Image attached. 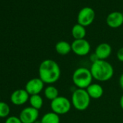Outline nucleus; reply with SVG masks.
Segmentation results:
<instances>
[{
	"label": "nucleus",
	"instance_id": "f257e3e1",
	"mask_svg": "<svg viewBox=\"0 0 123 123\" xmlns=\"http://www.w3.org/2000/svg\"><path fill=\"white\" fill-rule=\"evenodd\" d=\"M39 78L46 84L51 85L59 80L61 76V70L54 60L47 59L43 60L38 68Z\"/></svg>",
	"mask_w": 123,
	"mask_h": 123
},
{
	"label": "nucleus",
	"instance_id": "f03ea898",
	"mask_svg": "<svg viewBox=\"0 0 123 123\" xmlns=\"http://www.w3.org/2000/svg\"><path fill=\"white\" fill-rule=\"evenodd\" d=\"M90 70L93 79L100 82L109 80L114 73L113 66L109 62L101 59L91 65Z\"/></svg>",
	"mask_w": 123,
	"mask_h": 123
},
{
	"label": "nucleus",
	"instance_id": "7ed1b4c3",
	"mask_svg": "<svg viewBox=\"0 0 123 123\" xmlns=\"http://www.w3.org/2000/svg\"><path fill=\"white\" fill-rule=\"evenodd\" d=\"M73 82L78 88L86 89L93 81V76L91 70L86 68H79L73 74Z\"/></svg>",
	"mask_w": 123,
	"mask_h": 123
},
{
	"label": "nucleus",
	"instance_id": "20e7f679",
	"mask_svg": "<svg viewBox=\"0 0 123 123\" xmlns=\"http://www.w3.org/2000/svg\"><path fill=\"white\" fill-rule=\"evenodd\" d=\"M71 103L73 107L78 111L87 109L91 103V97L86 89L77 88L72 94Z\"/></svg>",
	"mask_w": 123,
	"mask_h": 123
},
{
	"label": "nucleus",
	"instance_id": "39448f33",
	"mask_svg": "<svg viewBox=\"0 0 123 123\" xmlns=\"http://www.w3.org/2000/svg\"><path fill=\"white\" fill-rule=\"evenodd\" d=\"M72 106L71 101L65 96H59L51 101V109L58 115L65 114L70 111Z\"/></svg>",
	"mask_w": 123,
	"mask_h": 123
},
{
	"label": "nucleus",
	"instance_id": "423d86ee",
	"mask_svg": "<svg viewBox=\"0 0 123 123\" xmlns=\"http://www.w3.org/2000/svg\"><path fill=\"white\" fill-rule=\"evenodd\" d=\"M95 19V12L93 8L86 7L82 8L78 15V23L87 27L93 23Z\"/></svg>",
	"mask_w": 123,
	"mask_h": 123
},
{
	"label": "nucleus",
	"instance_id": "0eeeda50",
	"mask_svg": "<svg viewBox=\"0 0 123 123\" xmlns=\"http://www.w3.org/2000/svg\"><path fill=\"white\" fill-rule=\"evenodd\" d=\"M71 46L72 51H73L75 54L80 56H86L91 51V44L85 38L74 40L71 43Z\"/></svg>",
	"mask_w": 123,
	"mask_h": 123
},
{
	"label": "nucleus",
	"instance_id": "6e6552de",
	"mask_svg": "<svg viewBox=\"0 0 123 123\" xmlns=\"http://www.w3.org/2000/svg\"><path fill=\"white\" fill-rule=\"evenodd\" d=\"M39 116V111L31 106L23 109L20 113L19 118L23 123H35Z\"/></svg>",
	"mask_w": 123,
	"mask_h": 123
},
{
	"label": "nucleus",
	"instance_id": "1a4fd4ad",
	"mask_svg": "<svg viewBox=\"0 0 123 123\" xmlns=\"http://www.w3.org/2000/svg\"><path fill=\"white\" fill-rule=\"evenodd\" d=\"M44 88V83L39 78H36L28 80L25 85V91L30 96L39 94Z\"/></svg>",
	"mask_w": 123,
	"mask_h": 123
},
{
	"label": "nucleus",
	"instance_id": "9d476101",
	"mask_svg": "<svg viewBox=\"0 0 123 123\" xmlns=\"http://www.w3.org/2000/svg\"><path fill=\"white\" fill-rule=\"evenodd\" d=\"M30 98V95L25 89H18L15 91L10 97L11 101L13 104L20 106L25 104Z\"/></svg>",
	"mask_w": 123,
	"mask_h": 123
},
{
	"label": "nucleus",
	"instance_id": "9b49d317",
	"mask_svg": "<svg viewBox=\"0 0 123 123\" xmlns=\"http://www.w3.org/2000/svg\"><path fill=\"white\" fill-rule=\"evenodd\" d=\"M106 24L111 28H117L123 24V14L120 12H112L106 18Z\"/></svg>",
	"mask_w": 123,
	"mask_h": 123
},
{
	"label": "nucleus",
	"instance_id": "f8f14e48",
	"mask_svg": "<svg viewBox=\"0 0 123 123\" xmlns=\"http://www.w3.org/2000/svg\"><path fill=\"white\" fill-rule=\"evenodd\" d=\"M111 46L107 43H101L97 46L95 50V54L99 59L106 60L111 54Z\"/></svg>",
	"mask_w": 123,
	"mask_h": 123
},
{
	"label": "nucleus",
	"instance_id": "ddd939ff",
	"mask_svg": "<svg viewBox=\"0 0 123 123\" xmlns=\"http://www.w3.org/2000/svg\"><path fill=\"white\" fill-rule=\"evenodd\" d=\"M86 91L90 96L91 98L98 99L100 98L104 94L103 87L98 83H91L87 88Z\"/></svg>",
	"mask_w": 123,
	"mask_h": 123
},
{
	"label": "nucleus",
	"instance_id": "4468645a",
	"mask_svg": "<svg viewBox=\"0 0 123 123\" xmlns=\"http://www.w3.org/2000/svg\"><path fill=\"white\" fill-rule=\"evenodd\" d=\"M55 50L60 55H68L72 51V46L70 43L65 41H60L56 43Z\"/></svg>",
	"mask_w": 123,
	"mask_h": 123
},
{
	"label": "nucleus",
	"instance_id": "2eb2a0df",
	"mask_svg": "<svg viewBox=\"0 0 123 123\" xmlns=\"http://www.w3.org/2000/svg\"><path fill=\"white\" fill-rule=\"evenodd\" d=\"M86 35V30L84 26L80 24H75L72 28V36L75 40L83 39Z\"/></svg>",
	"mask_w": 123,
	"mask_h": 123
},
{
	"label": "nucleus",
	"instance_id": "dca6fc26",
	"mask_svg": "<svg viewBox=\"0 0 123 123\" xmlns=\"http://www.w3.org/2000/svg\"><path fill=\"white\" fill-rule=\"evenodd\" d=\"M41 123H60L59 115L53 111L48 112L42 117Z\"/></svg>",
	"mask_w": 123,
	"mask_h": 123
},
{
	"label": "nucleus",
	"instance_id": "f3484780",
	"mask_svg": "<svg viewBox=\"0 0 123 123\" xmlns=\"http://www.w3.org/2000/svg\"><path fill=\"white\" fill-rule=\"evenodd\" d=\"M44 96L47 99L51 101L59 96V91L55 86L49 85L44 89Z\"/></svg>",
	"mask_w": 123,
	"mask_h": 123
},
{
	"label": "nucleus",
	"instance_id": "a211bd4d",
	"mask_svg": "<svg viewBox=\"0 0 123 123\" xmlns=\"http://www.w3.org/2000/svg\"><path fill=\"white\" fill-rule=\"evenodd\" d=\"M29 102H30L31 107L39 110L43 106V100L39 94H36V95H32L30 96Z\"/></svg>",
	"mask_w": 123,
	"mask_h": 123
},
{
	"label": "nucleus",
	"instance_id": "6ab92c4d",
	"mask_svg": "<svg viewBox=\"0 0 123 123\" xmlns=\"http://www.w3.org/2000/svg\"><path fill=\"white\" fill-rule=\"evenodd\" d=\"M10 112L9 105L5 102L0 101V118H5L8 117Z\"/></svg>",
	"mask_w": 123,
	"mask_h": 123
},
{
	"label": "nucleus",
	"instance_id": "aec40b11",
	"mask_svg": "<svg viewBox=\"0 0 123 123\" xmlns=\"http://www.w3.org/2000/svg\"><path fill=\"white\" fill-rule=\"evenodd\" d=\"M5 123H23L19 117L12 116L7 117V119L5 121Z\"/></svg>",
	"mask_w": 123,
	"mask_h": 123
},
{
	"label": "nucleus",
	"instance_id": "412c9836",
	"mask_svg": "<svg viewBox=\"0 0 123 123\" xmlns=\"http://www.w3.org/2000/svg\"><path fill=\"white\" fill-rule=\"evenodd\" d=\"M117 57L119 61L123 62V47L120 48L118 50V51L117 53Z\"/></svg>",
	"mask_w": 123,
	"mask_h": 123
},
{
	"label": "nucleus",
	"instance_id": "4be33fe9",
	"mask_svg": "<svg viewBox=\"0 0 123 123\" xmlns=\"http://www.w3.org/2000/svg\"><path fill=\"white\" fill-rule=\"evenodd\" d=\"M90 60H91V62L92 64H93V63L96 62L98 61L99 59H98V57L97 56V55H96V54H95V52H94L93 54H91L90 55Z\"/></svg>",
	"mask_w": 123,
	"mask_h": 123
},
{
	"label": "nucleus",
	"instance_id": "5701e85b",
	"mask_svg": "<svg viewBox=\"0 0 123 123\" xmlns=\"http://www.w3.org/2000/svg\"><path fill=\"white\" fill-rule=\"evenodd\" d=\"M119 86L120 88L123 90V73L120 75L119 77Z\"/></svg>",
	"mask_w": 123,
	"mask_h": 123
},
{
	"label": "nucleus",
	"instance_id": "b1692460",
	"mask_svg": "<svg viewBox=\"0 0 123 123\" xmlns=\"http://www.w3.org/2000/svg\"><path fill=\"white\" fill-rule=\"evenodd\" d=\"M119 105H120V107L123 110V95L121 96L120 98V100H119Z\"/></svg>",
	"mask_w": 123,
	"mask_h": 123
}]
</instances>
